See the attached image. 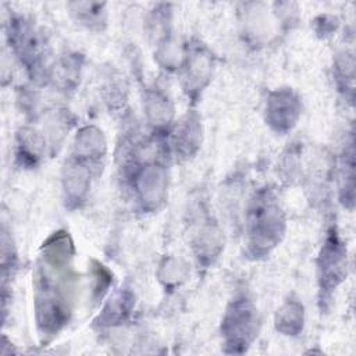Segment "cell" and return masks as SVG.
<instances>
[{
    "label": "cell",
    "mask_w": 356,
    "mask_h": 356,
    "mask_svg": "<svg viewBox=\"0 0 356 356\" xmlns=\"http://www.w3.org/2000/svg\"><path fill=\"white\" fill-rule=\"evenodd\" d=\"M285 229L282 209L270 189L259 191L248 209V253L252 257L266 256L281 241Z\"/></svg>",
    "instance_id": "obj_1"
},
{
    "label": "cell",
    "mask_w": 356,
    "mask_h": 356,
    "mask_svg": "<svg viewBox=\"0 0 356 356\" xmlns=\"http://www.w3.org/2000/svg\"><path fill=\"white\" fill-rule=\"evenodd\" d=\"M38 327L44 335L57 334L70 320V300L58 278L49 268L39 266L35 298Z\"/></svg>",
    "instance_id": "obj_2"
},
{
    "label": "cell",
    "mask_w": 356,
    "mask_h": 356,
    "mask_svg": "<svg viewBox=\"0 0 356 356\" xmlns=\"http://www.w3.org/2000/svg\"><path fill=\"white\" fill-rule=\"evenodd\" d=\"M259 318L253 303L238 298L227 307L221 323L224 348L228 353H243L257 335Z\"/></svg>",
    "instance_id": "obj_3"
},
{
    "label": "cell",
    "mask_w": 356,
    "mask_h": 356,
    "mask_svg": "<svg viewBox=\"0 0 356 356\" xmlns=\"http://www.w3.org/2000/svg\"><path fill=\"white\" fill-rule=\"evenodd\" d=\"M8 36L17 57L26 70L32 75H38L43 71L46 43L35 26L21 17L13 18L10 21Z\"/></svg>",
    "instance_id": "obj_4"
},
{
    "label": "cell",
    "mask_w": 356,
    "mask_h": 356,
    "mask_svg": "<svg viewBox=\"0 0 356 356\" xmlns=\"http://www.w3.org/2000/svg\"><path fill=\"white\" fill-rule=\"evenodd\" d=\"M346 275V248L338 238L335 231H331L323 245L318 257V280L320 291L328 295Z\"/></svg>",
    "instance_id": "obj_5"
},
{
    "label": "cell",
    "mask_w": 356,
    "mask_h": 356,
    "mask_svg": "<svg viewBox=\"0 0 356 356\" xmlns=\"http://www.w3.org/2000/svg\"><path fill=\"white\" fill-rule=\"evenodd\" d=\"M299 115L300 99L293 90L285 88L270 95L266 107V120L274 131L280 134L291 131Z\"/></svg>",
    "instance_id": "obj_6"
},
{
    "label": "cell",
    "mask_w": 356,
    "mask_h": 356,
    "mask_svg": "<svg viewBox=\"0 0 356 356\" xmlns=\"http://www.w3.org/2000/svg\"><path fill=\"white\" fill-rule=\"evenodd\" d=\"M134 186L145 209L147 210L157 209L165 199V192H167L165 168L157 163H149L143 165L135 174Z\"/></svg>",
    "instance_id": "obj_7"
},
{
    "label": "cell",
    "mask_w": 356,
    "mask_h": 356,
    "mask_svg": "<svg viewBox=\"0 0 356 356\" xmlns=\"http://www.w3.org/2000/svg\"><path fill=\"white\" fill-rule=\"evenodd\" d=\"M64 192L68 203L78 204L86 195L90 185V167L85 160L74 156L64 167Z\"/></svg>",
    "instance_id": "obj_8"
},
{
    "label": "cell",
    "mask_w": 356,
    "mask_h": 356,
    "mask_svg": "<svg viewBox=\"0 0 356 356\" xmlns=\"http://www.w3.org/2000/svg\"><path fill=\"white\" fill-rule=\"evenodd\" d=\"M200 122L196 114H188L179 122L174 134V147L179 157H191L200 145Z\"/></svg>",
    "instance_id": "obj_9"
},
{
    "label": "cell",
    "mask_w": 356,
    "mask_h": 356,
    "mask_svg": "<svg viewBox=\"0 0 356 356\" xmlns=\"http://www.w3.org/2000/svg\"><path fill=\"white\" fill-rule=\"evenodd\" d=\"M134 295L129 291H118L104 305L96 323L100 325H115L121 324L129 316L134 307Z\"/></svg>",
    "instance_id": "obj_10"
},
{
    "label": "cell",
    "mask_w": 356,
    "mask_h": 356,
    "mask_svg": "<svg viewBox=\"0 0 356 356\" xmlns=\"http://www.w3.org/2000/svg\"><path fill=\"white\" fill-rule=\"evenodd\" d=\"M106 150V142L95 127H86L79 131L75 140V156L82 160H89L90 163L103 157Z\"/></svg>",
    "instance_id": "obj_11"
},
{
    "label": "cell",
    "mask_w": 356,
    "mask_h": 356,
    "mask_svg": "<svg viewBox=\"0 0 356 356\" xmlns=\"http://www.w3.org/2000/svg\"><path fill=\"white\" fill-rule=\"evenodd\" d=\"M210 67L211 63L209 54L200 49H195L191 57H188L186 72L184 76L188 90H199L206 83L211 71Z\"/></svg>",
    "instance_id": "obj_12"
},
{
    "label": "cell",
    "mask_w": 356,
    "mask_h": 356,
    "mask_svg": "<svg viewBox=\"0 0 356 356\" xmlns=\"http://www.w3.org/2000/svg\"><path fill=\"white\" fill-rule=\"evenodd\" d=\"M275 325L284 335H298L303 327V306L298 300H288L277 312Z\"/></svg>",
    "instance_id": "obj_13"
},
{
    "label": "cell",
    "mask_w": 356,
    "mask_h": 356,
    "mask_svg": "<svg viewBox=\"0 0 356 356\" xmlns=\"http://www.w3.org/2000/svg\"><path fill=\"white\" fill-rule=\"evenodd\" d=\"M146 107H147V114L154 124L167 122L172 113L167 96L159 90H156V92L153 90V92L147 93Z\"/></svg>",
    "instance_id": "obj_14"
},
{
    "label": "cell",
    "mask_w": 356,
    "mask_h": 356,
    "mask_svg": "<svg viewBox=\"0 0 356 356\" xmlns=\"http://www.w3.org/2000/svg\"><path fill=\"white\" fill-rule=\"evenodd\" d=\"M72 6H75V8L72 10L74 14H76V18L93 28L97 26L99 29L102 28V24H104L106 21V11L103 10L104 4H99V3H74Z\"/></svg>",
    "instance_id": "obj_15"
}]
</instances>
